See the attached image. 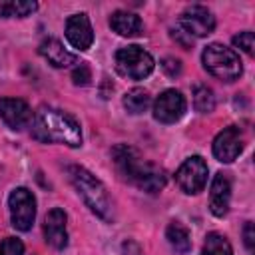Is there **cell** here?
<instances>
[{
	"mask_svg": "<svg viewBox=\"0 0 255 255\" xmlns=\"http://www.w3.org/2000/svg\"><path fill=\"white\" fill-rule=\"evenodd\" d=\"M0 255H24V243L16 237H6L0 243Z\"/></svg>",
	"mask_w": 255,
	"mask_h": 255,
	"instance_id": "23",
	"label": "cell"
},
{
	"mask_svg": "<svg viewBox=\"0 0 255 255\" xmlns=\"http://www.w3.org/2000/svg\"><path fill=\"white\" fill-rule=\"evenodd\" d=\"M193 108L199 112V114H209L215 110V96H213V90L199 84L193 88Z\"/></svg>",
	"mask_w": 255,
	"mask_h": 255,
	"instance_id": "21",
	"label": "cell"
},
{
	"mask_svg": "<svg viewBox=\"0 0 255 255\" xmlns=\"http://www.w3.org/2000/svg\"><path fill=\"white\" fill-rule=\"evenodd\" d=\"M110 26L116 34L126 36V38H133V36H139L143 32L141 18L133 12H128V10H116L110 16Z\"/></svg>",
	"mask_w": 255,
	"mask_h": 255,
	"instance_id": "16",
	"label": "cell"
},
{
	"mask_svg": "<svg viewBox=\"0 0 255 255\" xmlns=\"http://www.w3.org/2000/svg\"><path fill=\"white\" fill-rule=\"evenodd\" d=\"M122 255H145V253H143V249H141V245L137 241L128 239L122 245Z\"/></svg>",
	"mask_w": 255,
	"mask_h": 255,
	"instance_id": "27",
	"label": "cell"
},
{
	"mask_svg": "<svg viewBox=\"0 0 255 255\" xmlns=\"http://www.w3.org/2000/svg\"><path fill=\"white\" fill-rule=\"evenodd\" d=\"M0 118L10 129H24L32 124V110L20 98H2L0 100Z\"/></svg>",
	"mask_w": 255,
	"mask_h": 255,
	"instance_id": "11",
	"label": "cell"
},
{
	"mask_svg": "<svg viewBox=\"0 0 255 255\" xmlns=\"http://www.w3.org/2000/svg\"><path fill=\"white\" fill-rule=\"evenodd\" d=\"M173 38L183 46V48H191V44H193V38L191 36H187L181 28H177V30H173Z\"/></svg>",
	"mask_w": 255,
	"mask_h": 255,
	"instance_id": "28",
	"label": "cell"
},
{
	"mask_svg": "<svg viewBox=\"0 0 255 255\" xmlns=\"http://www.w3.org/2000/svg\"><path fill=\"white\" fill-rule=\"evenodd\" d=\"M161 68H163V72H165L169 78H175V76L181 72V62L175 60V58H165V60L161 62Z\"/></svg>",
	"mask_w": 255,
	"mask_h": 255,
	"instance_id": "25",
	"label": "cell"
},
{
	"mask_svg": "<svg viewBox=\"0 0 255 255\" xmlns=\"http://www.w3.org/2000/svg\"><path fill=\"white\" fill-rule=\"evenodd\" d=\"M201 60H203V68L211 76H215L217 80H223V82H233L243 72L239 56L223 44H209L203 50Z\"/></svg>",
	"mask_w": 255,
	"mask_h": 255,
	"instance_id": "4",
	"label": "cell"
},
{
	"mask_svg": "<svg viewBox=\"0 0 255 255\" xmlns=\"http://www.w3.org/2000/svg\"><path fill=\"white\" fill-rule=\"evenodd\" d=\"M175 183L187 195L199 193L207 183V163L199 155L187 157L175 171Z\"/></svg>",
	"mask_w": 255,
	"mask_h": 255,
	"instance_id": "7",
	"label": "cell"
},
{
	"mask_svg": "<svg viewBox=\"0 0 255 255\" xmlns=\"http://www.w3.org/2000/svg\"><path fill=\"white\" fill-rule=\"evenodd\" d=\"M149 104H151V98L143 88H133L124 96V108L129 114H141L149 108Z\"/></svg>",
	"mask_w": 255,
	"mask_h": 255,
	"instance_id": "19",
	"label": "cell"
},
{
	"mask_svg": "<svg viewBox=\"0 0 255 255\" xmlns=\"http://www.w3.org/2000/svg\"><path fill=\"white\" fill-rule=\"evenodd\" d=\"M38 50H40V56H42L48 64H52L54 68H68V66H72V64H78V56L72 54V52H68V50L62 46V42L56 40V38H46V40L40 44Z\"/></svg>",
	"mask_w": 255,
	"mask_h": 255,
	"instance_id": "15",
	"label": "cell"
},
{
	"mask_svg": "<svg viewBox=\"0 0 255 255\" xmlns=\"http://www.w3.org/2000/svg\"><path fill=\"white\" fill-rule=\"evenodd\" d=\"M233 44L243 50L247 56H253V46H255V38H253V32L245 30V32H239L237 36H233Z\"/></svg>",
	"mask_w": 255,
	"mask_h": 255,
	"instance_id": "22",
	"label": "cell"
},
{
	"mask_svg": "<svg viewBox=\"0 0 255 255\" xmlns=\"http://www.w3.org/2000/svg\"><path fill=\"white\" fill-rule=\"evenodd\" d=\"M36 8L38 4L30 0H0V18H10V16L26 18Z\"/></svg>",
	"mask_w": 255,
	"mask_h": 255,
	"instance_id": "18",
	"label": "cell"
},
{
	"mask_svg": "<svg viewBox=\"0 0 255 255\" xmlns=\"http://www.w3.org/2000/svg\"><path fill=\"white\" fill-rule=\"evenodd\" d=\"M72 80H74L76 86H88L90 80H92V70H90V66L84 64V62L78 64V66L74 68V72H72Z\"/></svg>",
	"mask_w": 255,
	"mask_h": 255,
	"instance_id": "24",
	"label": "cell"
},
{
	"mask_svg": "<svg viewBox=\"0 0 255 255\" xmlns=\"http://www.w3.org/2000/svg\"><path fill=\"white\" fill-rule=\"evenodd\" d=\"M231 201V181L225 173H215L209 189V209L215 217H223L229 211Z\"/></svg>",
	"mask_w": 255,
	"mask_h": 255,
	"instance_id": "14",
	"label": "cell"
},
{
	"mask_svg": "<svg viewBox=\"0 0 255 255\" xmlns=\"http://www.w3.org/2000/svg\"><path fill=\"white\" fill-rule=\"evenodd\" d=\"M68 177L72 181V185L76 187V191L80 193V197L84 199V203L104 221H114V205L112 199L104 187V183L94 177L88 169L80 167V165H70L68 167Z\"/></svg>",
	"mask_w": 255,
	"mask_h": 255,
	"instance_id": "3",
	"label": "cell"
},
{
	"mask_svg": "<svg viewBox=\"0 0 255 255\" xmlns=\"http://www.w3.org/2000/svg\"><path fill=\"white\" fill-rule=\"evenodd\" d=\"M243 145H245L243 131L237 126H229V128L221 129L215 135V139H213V155L223 163H231L243 151Z\"/></svg>",
	"mask_w": 255,
	"mask_h": 255,
	"instance_id": "10",
	"label": "cell"
},
{
	"mask_svg": "<svg viewBox=\"0 0 255 255\" xmlns=\"http://www.w3.org/2000/svg\"><path fill=\"white\" fill-rule=\"evenodd\" d=\"M112 161L116 165L118 175L124 181L135 185L145 193H157L165 187V171L159 165L143 159L141 153L131 145L118 143L112 149Z\"/></svg>",
	"mask_w": 255,
	"mask_h": 255,
	"instance_id": "1",
	"label": "cell"
},
{
	"mask_svg": "<svg viewBox=\"0 0 255 255\" xmlns=\"http://www.w3.org/2000/svg\"><path fill=\"white\" fill-rule=\"evenodd\" d=\"M32 135L42 143H64L68 147L82 145L80 124L54 108H40L32 116Z\"/></svg>",
	"mask_w": 255,
	"mask_h": 255,
	"instance_id": "2",
	"label": "cell"
},
{
	"mask_svg": "<svg viewBox=\"0 0 255 255\" xmlns=\"http://www.w3.org/2000/svg\"><path fill=\"white\" fill-rule=\"evenodd\" d=\"M116 70L129 80H143L153 70V58L143 48L131 44L116 52Z\"/></svg>",
	"mask_w": 255,
	"mask_h": 255,
	"instance_id": "5",
	"label": "cell"
},
{
	"mask_svg": "<svg viewBox=\"0 0 255 255\" xmlns=\"http://www.w3.org/2000/svg\"><path fill=\"white\" fill-rule=\"evenodd\" d=\"M66 213L60 207L48 211L44 219V237L54 249H64L68 245V229H66Z\"/></svg>",
	"mask_w": 255,
	"mask_h": 255,
	"instance_id": "13",
	"label": "cell"
},
{
	"mask_svg": "<svg viewBox=\"0 0 255 255\" xmlns=\"http://www.w3.org/2000/svg\"><path fill=\"white\" fill-rule=\"evenodd\" d=\"M201 255H233V249L225 235L221 233H209L205 237Z\"/></svg>",
	"mask_w": 255,
	"mask_h": 255,
	"instance_id": "20",
	"label": "cell"
},
{
	"mask_svg": "<svg viewBox=\"0 0 255 255\" xmlns=\"http://www.w3.org/2000/svg\"><path fill=\"white\" fill-rule=\"evenodd\" d=\"M66 38L80 52H84V50H88L92 46V42H94V30H92V24H90L88 14L80 12V14H74V16H70L66 20Z\"/></svg>",
	"mask_w": 255,
	"mask_h": 255,
	"instance_id": "12",
	"label": "cell"
},
{
	"mask_svg": "<svg viewBox=\"0 0 255 255\" xmlns=\"http://www.w3.org/2000/svg\"><path fill=\"white\" fill-rule=\"evenodd\" d=\"M243 241H245V247L249 251H253V247H255V227H253L251 221H247L245 227H243Z\"/></svg>",
	"mask_w": 255,
	"mask_h": 255,
	"instance_id": "26",
	"label": "cell"
},
{
	"mask_svg": "<svg viewBox=\"0 0 255 255\" xmlns=\"http://www.w3.org/2000/svg\"><path fill=\"white\" fill-rule=\"evenodd\" d=\"M8 207H10V219L12 225L18 231H28L34 225L36 219V199L30 189L26 187H16L10 197H8Z\"/></svg>",
	"mask_w": 255,
	"mask_h": 255,
	"instance_id": "6",
	"label": "cell"
},
{
	"mask_svg": "<svg viewBox=\"0 0 255 255\" xmlns=\"http://www.w3.org/2000/svg\"><path fill=\"white\" fill-rule=\"evenodd\" d=\"M185 98L179 90H165L153 102V118L161 124H175L185 114Z\"/></svg>",
	"mask_w": 255,
	"mask_h": 255,
	"instance_id": "9",
	"label": "cell"
},
{
	"mask_svg": "<svg viewBox=\"0 0 255 255\" xmlns=\"http://www.w3.org/2000/svg\"><path fill=\"white\" fill-rule=\"evenodd\" d=\"M177 28H181L191 38H203V36H209L213 32L215 16L211 14L209 8H205L201 4H193L181 12Z\"/></svg>",
	"mask_w": 255,
	"mask_h": 255,
	"instance_id": "8",
	"label": "cell"
},
{
	"mask_svg": "<svg viewBox=\"0 0 255 255\" xmlns=\"http://www.w3.org/2000/svg\"><path fill=\"white\" fill-rule=\"evenodd\" d=\"M165 237H167V243L171 245V249L175 253H187L191 249V237H189V231L187 227H183L179 221H171L165 229Z\"/></svg>",
	"mask_w": 255,
	"mask_h": 255,
	"instance_id": "17",
	"label": "cell"
}]
</instances>
